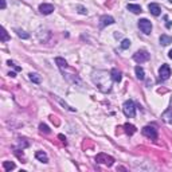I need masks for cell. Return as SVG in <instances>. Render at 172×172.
I'll return each mask as SVG.
<instances>
[{"label":"cell","mask_w":172,"mask_h":172,"mask_svg":"<svg viewBox=\"0 0 172 172\" xmlns=\"http://www.w3.org/2000/svg\"><path fill=\"white\" fill-rule=\"evenodd\" d=\"M134 71H136V77L139 78L140 81H142L145 78V73H144V69L140 66H136L134 67Z\"/></svg>","instance_id":"14"},{"label":"cell","mask_w":172,"mask_h":172,"mask_svg":"<svg viewBox=\"0 0 172 172\" xmlns=\"http://www.w3.org/2000/svg\"><path fill=\"white\" fill-rule=\"evenodd\" d=\"M55 62H56V64H58V67H59L61 70H63V69H66V67H69V66H67V62L64 61L63 58H56Z\"/></svg>","instance_id":"17"},{"label":"cell","mask_w":172,"mask_h":172,"mask_svg":"<svg viewBox=\"0 0 172 172\" xmlns=\"http://www.w3.org/2000/svg\"><path fill=\"white\" fill-rule=\"evenodd\" d=\"M39 130L42 132V133H46V134H48V133L51 132L50 128H48V126L46 125V124H40V125H39Z\"/></svg>","instance_id":"20"},{"label":"cell","mask_w":172,"mask_h":172,"mask_svg":"<svg viewBox=\"0 0 172 172\" xmlns=\"http://www.w3.org/2000/svg\"><path fill=\"white\" fill-rule=\"evenodd\" d=\"M122 110H124V114L129 118H133L136 116V105H134V102L132 99H128V101L124 102Z\"/></svg>","instance_id":"1"},{"label":"cell","mask_w":172,"mask_h":172,"mask_svg":"<svg viewBox=\"0 0 172 172\" xmlns=\"http://www.w3.org/2000/svg\"><path fill=\"white\" fill-rule=\"evenodd\" d=\"M169 75H171V67L168 66V64H161V67L159 69V77H160L161 81H165L169 78Z\"/></svg>","instance_id":"6"},{"label":"cell","mask_w":172,"mask_h":172,"mask_svg":"<svg viewBox=\"0 0 172 172\" xmlns=\"http://www.w3.org/2000/svg\"><path fill=\"white\" fill-rule=\"evenodd\" d=\"M30 79L35 83H40V77L38 74H35V73H31V74H30Z\"/></svg>","instance_id":"21"},{"label":"cell","mask_w":172,"mask_h":172,"mask_svg":"<svg viewBox=\"0 0 172 172\" xmlns=\"http://www.w3.org/2000/svg\"><path fill=\"white\" fill-rule=\"evenodd\" d=\"M124 129H125V133L129 134V136L136 133V126L132 125V124H125V125H124Z\"/></svg>","instance_id":"13"},{"label":"cell","mask_w":172,"mask_h":172,"mask_svg":"<svg viewBox=\"0 0 172 172\" xmlns=\"http://www.w3.org/2000/svg\"><path fill=\"white\" fill-rule=\"evenodd\" d=\"M160 43L163 46H168L169 43H172V38L168 36V35H161V36H160Z\"/></svg>","instance_id":"16"},{"label":"cell","mask_w":172,"mask_h":172,"mask_svg":"<svg viewBox=\"0 0 172 172\" xmlns=\"http://www.w3.org/2000/svg\"><path fill=\"white\" fill-rule=\"evenodd\" d=\"M16 34H18V36L22 38V39H28L30 38V34H27L26 31H22V30H16Z\"/></svg>","instance_id":"19"},{"label":"cell","mask_w":172,"mask_h":172,"mask_svg":"<svg viewBox=\"0 0 172 172\" xmlns=\"http://www.w3.org/2000/svg\"><path fill=\"white\" fill-rule=\"evenodd\" d=\"M54 5L53 4H47V3H43V4L39 5V11L40 13H43V15H50L51 12H54Z\"/></svg>","instance_id":"8"},{"label":"cell","mask_w":172,"mask_h":172,"mask_svg":"<svg viewBox=\"0 0 172 172\" xmlns=\"http://www.w3.org/2000/svg\"><path fill=\"white\" fill-rule=\"evenodd\" d=\"M96 161L97 163H101V164H105V165L110 167L113 163H114V159L112 156H108L106 153H98L96 156Z\"/></svg>","instance_id":"2"},{"label":"cell","mask_w":172,"mask_h":172,"mask_svg":"<svg viewBox=\"0 0 172 172\" xmlns=\"http://www.w3.org/2000/svg\"><path fill=\"white\" fill-rule=\"evenodd\" d=\"M130 47V40L129 39H122V42H121V48H124V50H126V48Z\"/></svg>","instance_id":"23"},{"label":"cell","mask_w":172,"mask_h":172,"mask_svg":"<svg viewBox=\"0 0 172 172\" xmlns=\"http://www.w3.org/2000/svg\"><path fill=\"white\" fill-rule=\"evenodd\" d=\"M163 118L167 121L168 124H172V108H169L168 110H165L163 114Z\"/></svg>","instance_id":"15"},{"label":"cell","mask_w":172,"mask_h":172,"mask_svg":"<svg viewBox=\"0 0 172 172\" xmlns=\"http://www.w3.org/2000/svg\"><path fill=\"white\" fill-rule=\"evenodd\" d=\"M148 10H149V12L152 13V15L155 16H159L161 13V8L159 4H156V3H150L149 5H148Z\"/></svg>","instance_id":"9"},{"label":"cell","mask_w":172,"mask_h":172,"mask_svg":"<svg viewBox=\"0 0 172 172\" xmlns=\"http://www.w3.org/2000/svg\"><path fill=\"white\" fill-rule=\"evenodd\" d=\"M141 133L144 134L145 137H148V139H150V140H156L157 139V130H156V128L155 126H144L142 128V130H141Z\"/></svg>","instance_id":"4"},{"label":"cell","mask_w":172,"mask_h":172,"mask_svg":"<svg viewBox=\"0 0 172 172\" xmlns=\"http://www.w3.org/2000/svg\"><path fill=\"white\" fill-rule=\"evenodd\" d=\"M8 39H10V35L7 34L5 28H3V30H1V38H0V40H1V42H7Z\"/></svg>","instance_id":"22"},{"label":"cell","mask_w":172,"mask_h":172,"mask_svg":"<svg viewBox=\"0 0 172 172\" xmlns=\"http://www.w3.org/2000/svg\"><path fill=\"white\" fill-rule=\"evenodd\" d=\"M168 56H169V58L172 59V50H171V51H169V53H168Z\"/></svg>","instance_id":"27"},{"label":"cell","mask_w":172,"mask_h":172,"mask_svg":"<svg viewBox=\"0 0 172 172\" xmlns=\"http://www.w3.org/2000/svg\"><path fill=\"white\" fill-rule=\"evenodd\" d=\"M8 64H10V66H13V67H15V70H16V71H20V70H22V67L16 66V64H15V62H12V61H8Z\"/></svg>","instance_id":"25"},{"label":"cell","mask_w":172,"mask_h":172,"mask_svg":"<svg viewBox=\"0 0 172 172\" xmlns=\"http://www.w3.org/2000/svg\"><path fill=\"white\" fill-rule=\"evenodd\" d=\"M5 8V0H1V10Z\"/></svg>","instance_id":"26"},{"label":"cell","mask_w":172,"mask_h":172,"mask_svg":"<svg viewBox=\"0 0 172 172\" xmlns=\"http://www.w3.org/2000/svg\"><path fill=\"white\" fill-rule=\"evenodd\" d=\"M139 28L141 30L144 34H150L152 31V23H150L148 19H140L139 20Z\"/></svg>","instance_id":"5"},{"label":"cell","mask_w":172,"mask_h":172,"mask_svg":"<svg viewBox=\"0 0 172 172\" xmlns=\"http://www.w3.org/2000/svg\"><path fill=\"white\" fill-rule=\"evenodd\" d=\"M114 23V19L109 15H102L99 18V28H104L105 26H109V24H113Z\"/></svg>","instance_id":"7"},{"label":"cell","mask_w":172,"mask_h":172,"mask_svg":"<svg viewBox=\"0 0 172 172\" xmlns=\"http://www.w3.org/2000/svg\"><path fill=\"white\" fill-rule=\"evenodd\" d=\"M77 10H78V12L82 13V15H85V13L87 12V11H86V8L82 7V5H77Z\"/></svg>","instance_id":"24"},{"label":"cell","mask_w":172,"mask_h":172,"mask_svg":"<svg viewBox=\"0 0 172 172\" xmlns=\"http://www.w3.org/2000/svg\"><path fill=\"white\" fill-rule=\"evenodd\" d=\"M3 168L7 172L12 171V169H15V163H12V161H4V163H3Z\"/></svg>","instance_id":"18"},{"label":"cell","mask_w":172,"mask_h":172,"mask_svg":"<svg viewBox=\"0 0 172 172\" xmlns=\"http://www.w3.org/2000/svg\"><path fill=\"white\" fill-rule=\"evenodd\" d=\"M35 157H36L39 161H42V163H47V161H48L47 155H46L43 150H38V152L35 153Z\"/></svg>","instance_id":"12"},{"label":"cell","mask_w":172,"mask_h":172,"mask_svg":"<svg viewBox=\"0 0 172 172\" xmlns=\"http://www.w3.org/2000/svg\"><path fill=\"white\" fill-rule=\"evenodd\" d=\"M149 53L147 50H139L137 53H134L133 59L137 62V63H142V62H147L149 59Z\"/></svg>","instance_id":"3"},{"label":"cell","mask_w":172,"mask_h":172,"mask_svg":"<svg viewBox=\"0 0 172 172\" xmlns=\"http://www.w3.org/2000/svg\"><path fill=\"white\" fill-rule=\"evenodd\" d=\"M110 78H112L113 82H120L121 78H122V74H121V71L118 69H112V71H110Z\"/></svg>","instance_id":"10"},{"label":"cell","mask_w":172,"mask_h":172,"mask_svg":"<svg viewBox=\"0 0 172 172\" xmlns=\"http://www.w3.org/2000/svg\"><path fill=\"white\" fill-rule=\"evenodd\" d=\"M126 10L130 11V12H133V13H140V12H142L141 7H140L139 4H128V5H126Z\"/></svg>","instance_id":"11"}]
</instances>
